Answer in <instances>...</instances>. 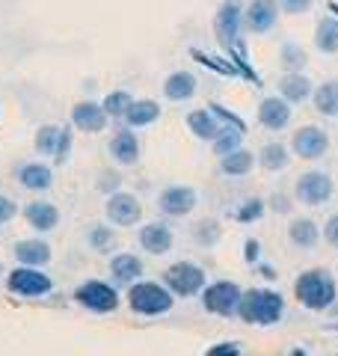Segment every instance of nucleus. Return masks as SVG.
I'll return each instance as SVG.
<instances>
[{"label":"nucleus","instance_id":"obj_1","mask_svg":"<svg viewBox=\"0 0 338 356\" xmlns=\"http://www.w3.org/2000/svg\"><path fill=\"white\" fill-rule=\"evenodd\" d=\"M282 297L276 291H267V288H252V291H246L241 297V306H238V315L246 321V324H276L282 318Z\"/></svg>","mask_w":338,"mask_h":356},{"label":"nucleus","instance_id":"obj_2","mask_svg":"<svg viewBox=\"0 0 338 356\" xmlns=\"http://www.w3.org/2000/svg\"><path fill=\"white\" fill-rule=\"evenodd\" d=\"M294 291H297V300L303 306H309L314 312H321V309H330L335 303V280L326 270H309V273H303L297 285H294Z\"/></svg>","mask_w":338,"mask_h":356},{"label":"nucleus","instance_id":"obj_3","mask_svg":"<svg viewBox=\"0 0 338 356\" xmlns=\"http://www.w3.org/2000/svg\"><path fill=\"white\" fill-rule=\"evenodd\" d=\"M241 30H243V3L241 0H223L214 18V33L225 51L241 48Z\"/></svg>","mask_w":338,"mask_h":356},{"label":"nucleus","instance_id":"obj_4","mask_svg":"<svg viewBox=\"0 0 338 356\" xmlns=\"http://www.w3.org/2000/svg\"><path fill=\"white\" fill-rule=\"evenodd\" d=\"M128 303L140 315H163L172 309V294L157 282H137L128 291Z\"/></svg>","mask_w":338,"mask_h":356},{"label":"nucleus","instance_id":"obj_5","mask_svg":"<svg viewBox=\"0 0 338 356\" xmlns=\"http://www.w3.org/2000/svg\"><path fill=\"white\" fill-rule=\"evenodd\" d=\"M163 280H166V285H169V291L172 294L190 297V294H196L199 288L205 285V270L196 267V264H190V261H178L163 273Z\"/></svg>","mask_w":338,"mask_h":356},{"label":"nucleus","instance_id":"obj_6","mask_svg":"<svg viewBox=\"0 0 338 356\" xmlns=\"http://www.w3.org/2000/svg\"><path fill=\"white\" fill-rule=\"evenodd\" d=\"M74 297H77V303L86 306V309H92V312H116V306H119L116 288L107 285V282H101V280L83 282L74 291Z\"/></svg>","mask_w":338,"mask_h":356},{"label":"nucleus","instance_id":"obj_7","mask_svg":"<svg viewBox=\"0 0 338 356\" xmlns=\"http://www.w3.org/2000/svg\"><path fill=\"white\" fill-rule=\"evenodd\" d=\"M241 297H243V291L234 282H214L205 288L202 303H205V309L214 312V315H234L241 306Z\"/></svg>","mask_w":338,"mask_h":356},{"label":"nucleus","instance_id":"obj_8","mask_svg":"<svg viewBox=\"0 0 338 356\" xmlns=\"http://www.w3.org/2000/svg\"><path fill=\"white\" fill-rule=\"evenodd\" d=\"M291 149H294V154H300L303 161H318L326 154V149H330V134L318 125H303L300 131H294Z\"/></svg>","mask_w":338,"mask_h":356},{"label":"nucleus","instance_id":"obj_9","mask_svg":"<svg viewBox=\"0 0 338 356\" xmlns=\"http://www.w3.org/2000/svg\"><path fill=\"white\" fill-rule=\"evenodd\" d=\"M72 131L69 128H60V125H45L39 128L36 134V149L42 154H48V158H54L56 163H63V161H69V154H72Z\"/></svg>","mask_w":338,"mask_h":356},{"label":"nucleus","instance_id":"obj_10","mask_svg":"<svg viewBox=\"0 0 338 356\" xmlns=\"http://www.w3.org/2000/svg\"><path fill=\"white\" fill-rule=\"evenodd\" d=\"M54 288L51 276H45L39 267H18L9 273V291L18 297H42Z\"/></svg>","mask_w":338,"mask_h":356},{"label":"nucleus","instance_id":"obj_11","mask_svg":"<svg viewBox=\"0 0 338 356\" xmlns=\"http://www.w3.org/2000/svg\"><path fill=\"white\" fill-rule=\"evenodd\" d=\"M330 196H332V178L326 175V172L312 170V172H303V175L297 178V199H300V202H306V205H321V202H326Z\"/></svg>","mask_w":338,"mask_h":356},{"label":"nucleus","instance_id":"obj_12","mask_svg":"<svg viewBox=\"0 0 338 356\" xmlns=\"http://www.w3.org/2000/svg\"><path fill=\"white\" fill-rule=\"evenodd\" d=\"M276 21H279V3L276 0H252V3L243 9V24L252 33H258V36L273 30Z\"/></svg>","mask_w":338,"mask_h":356},{"label":"nucleus","instance_id":"obj_13","mask_svg":"<svg viewBox=\"0 0 338 356\" xmlns=\"http://www.w3.org/2000/svg\"><path fill=\"white\" fill-rule=\"evenodd\" d=\"M107 217H110V222H116V226H134V222H140V217H143V205L137 202L134 193L119 191L107 199Z\"/></svg>","mask_w":338,"mask_h":356},{"label":"nucleus","instance_id":"obj_14","mask_svg":"<svg viewBox=\"0 0 338 356\" xmlns=\"http://www.w3.org/2000/svg\"><path fill=\"white\" fill-rule=\"evenodd\" d=\"M161 211L169 217H184L190 214V211L196 208V191L193 187H184V184H172V187H166V191L161 193Z\"/></svg>","mask_w":338,"mask_h":356},{"label":"nucleus","instance_id":"obj_15","mask_svg":"<svg viewBox=\"0 0 338 356\" xmlns=\"http://www.w3.org/2000/svg\"><path fill=\"white\" fill-rule=\"evenodd\" d=\"M258 122L267 128V131H282L288 128L291 122V104L285 102L282 95H270L258 104Z\"/></svg>","mask_w":338,"mask_h":356},{"label":"nucleus","instance_id":"obj_16","mask_svg":"<svg viewBox=\"0 0 338 356\" xmlns=\"http://www.w3.org/2000/svg\"><path fill=\"white\" fill-rule=\"evenodd\" d=\"M72 125L81 128L83 134H98L107 125V113H104V107L95 102H81L72 110Z\"/></svg>","mask_w":338,"mask_h":356},{"label":"nucleus","instance_id":"obj_17","mask_svg":"<svg viewBox=\"0 0 338 356\" xmlns=\"http://www.w3.org/2000/svg\"><path fill=\"white\" fill-rule=\"evenodd\" d=\"M314 92L312 89V81L303 72H285L279 77V95L285 98L288 104H300Z\"/></svg>","mask_w":338,"mask_h":356},{"label":"nucleus","instance_id":"obj_18","mask_svg":"<svg viewBox=\"0 0 338 356\" xmlns=\"http://www.w3.org/2000/svg\"><path fill=\"white\" fill-rule=\"evenodd\" d=\"M110 154H113V161L122 163V166H134L140 161V140H137V134L134 131H119L116 137L110 140Z\"/></svg>","mask_w":338,"mask_h":356},{"label":"nucleus","instance_id":"obj_19","mask_svg":"<svg viewBox=\"0 0 338 356\" xmlns=\"http://www.w3.org/2000/svg\"><path fill=\"white\" fill-rule=\"evenodd\" d=\"M187 128L196 134L199 140H217L220 131L225 128L223 122L217 119V113L214 110H193V113H187Z\"/></svg>","mask_w":338,"mask_h":356},{"label":"nucleus","instance_id":"obj_20","mask_svg":"<svg viewBox=\"0 0 338 356\" xmlns=\"http://www.w3.org/2000/svg\"><path fill=\"white\" fill-rule=\"evenodd\" d=\"M140 243H143V250H149L152 255H163L172 250V232H169L163 222H149V226H143V232H140Z\"/></svg>","mask_w":338,"mask_h":356},{"label":"nucleus","instance_id":"obj_21","mask_svg":"<svg viewBox=\"0 0 338 356\" xmlns=\"http://www.w3.org/2000/svg\"><path fill=\"white\" fill-rule=\"evenodd\" d=\"M163 95L169 102H190L196 95V77L190 72H172L163 81Z\"/></svg>","mask_w":338,"mask_h":356},{"label":"nucleus","instance_id":"obj_22","mask_svg":"<svg viewBox=\"0 0 338 356\" xmlns=\"http://www.w3.org/2000/svg\"><path fill=\"white\" fill-rule=\"evenodd\" d=\"M18 181H21V187H27V191H48L54 184V172H51V166L30 161L18 170Z\"/></svg>","mask_w":338,"mask_h":356},{"label":"nucleus","instance_id":"obj_23","mask_svg":"<svg viewBox=\"0 0 338 356\" xmlns=\"http://www.w3.org/2000/svg\"><path fill=\"white\" fill-rule=\"evenodd\" d=\"M24 217L36 232H51V229H56V222H60V211L51 202H30L24 208Z\"/></svg>","mask_w":338,"mask_h":356},{"label":"nucleus","instance_id":"obj_24","mask_svg":"<svg viewBox=\"0 0 338 356\" xmlns=\"http://www.w3.org/2000/svg\"><path fill=\"white\" fill-rule=\"evenodd\" d=\"M15 259L24 267H42L51 261V247L45 241H18L15 243Z\"/></svg>","mask_w":338,"mask_h":356},{"label":"nucleus","instance_id":"obj_25","mask_svg":"<svg viewBox=\"0 0 338 356\" xmlns=\"http://www.w3.org/2000/svg\"><path fill=\"white\" fill-rule=\"evenodd\" d=\"M314 48L321 54H338V15H323L314 27Z\"/></svg>","mask_w":338,"mask_h":356},{"label":"nucleus","instance_id":"obj_26","mask_svg":"<svg viewBox=\"0 0 338 356\" xmlns=\"http://www.w3.org/2000/svg\"><path fill=\"white\" fill-rule=\"evenodd\" d=\"M312 102H314V110H318L321 116L338 119V81L321 83V86L312 92Z\"/></svg>","mask_w":338,"mask_h":356},{"label":"nucleus","instance_id":"obj_27","mask_svg":"<svg viewBox=\"0 0 338 356\" xmlns=\"http://www.w3.org/2000/svg\"><path fill=\"white\" fill-rule=\"evenodd\" d=\"M161 119V104L152 102V98H143V102H134L125 113V122L131 128H145L152 125V122Z\"/></svg>","mask_w":338,"mask_h":356},{"label":"nucleus","instance_id":"obj_28","mask_svg":"<svg viewBox=\"0 0 338 356\" xmlns=\"http://www.w3.org/2000/svg\"><path fill=\"white\" fill-rule=\"evenodd\" d=\"M252 163H255L252 152L234 149V152H229V154H223V158H220V170H223L225 175L238 178V175H246V172H250V170H252Z\"/></svg>","mask_w":338,"mask_h":356},{"label":"nucleus","instance_id":"obj_29","mask_svg":"<svg viewBox=\"0 0 338 356\" xmlns=\"http://www.w3.org/2000/svg\"><path fill=\"white\" fill-rule=\"evenodd\" d=\"M110 273L116 276L119 282H134L143 273V261L137 259V255L122 252V255H116V259L110 261Z\"/></svg>","mask_w":338,"mask_h":356},{"label":"nucleus","instance_id":"obj_30","mask_svg":"<svg viewBox=\"0 0 338 356\" xmlns=\"http://www.w3.org/2000/svg\"><path fill=\"white\" fill-rule=\"evenodd\" d=\"M258 161H261L264 170L279 172V170H285V166L291 163V154H288V149L282 146V143H267V146L261 149V154H258Z\"/></svg>","mask_w":338,"mask_h":356},{"label":"nucleus","instance_id":"obj_31","mask_svg":"<svg viewBox=\"0 0 338 356\" xmlns=\"http://www.w3.org/2000/svg\"><path fill=\"white\" fill-rule=\"evenodd\" d=\"M279 63L285 65V72H303L306 69V63H309V57H306V51H303V44L285 42L279 48Z\"/></svg>","mask_w":338,"mask_h":356},{"label":"nucleus","instance_id":"obj_32","mask_svg":"<svg viewBox=\"0 0 338 356\" xmlns=\"http://www.w3.org/2000/svg\"><path fill=\"white\" fill-rule=\"evenodd\" d=\"M288 235L291 241L297 243V247H314L318 243V226H314L312 220H294L291 222V229H288Z\"/></svg>","mask_w":338,"mask_h":356},{"label":"nucleus","instance_id":"obj_33","mask_svg":"<svg viewBox=\"0 0 338 356\" xmlns=\"http://www.w3.org/2000/svg\"><path fill=\"white\" fill-rule=\"evenodd\" d=\"M241 140H243V131H238V128H232V125H225L223 131H220V137L214 140V152L220 154H229V152H234V149H241Z\"/></svg>","mask_w":338,"mask_h":356},{"label":"nucleus","instance_id":"obj_34","mask_svg":"<svg viewBox=\"0 0 338 356\" xmlns=\"http://www.w3.org/2000/svg\"><path fill=\"white\" fill-rule=\"evenodd\" d=\"M131 104H134V98L125 92V89H116V92H110L104 98V104H101V107H104L107 116H125Z\"/></svg>","mask_w":338,"mask_h":356},{"label":"nucleus","instance_id":"obj_35","mask_svg":"<svg viewBox=\"0 0 338 356\" xmlns=\"http://www.w3.org/2000/svg\"><path fill=\"white\" fill-rule=\"evenodd\" d=\"M89 243H92L98 252H104L107 247H113V232L107 226H95L92 232H89Z\"/></svg>","mask_w":338,"mask_h":356},{"label":"nucleus","instance_id":"obj_36","mask_svg":"<svg viewBox=\"0 0 338 356\" xmlns=\"http://www.w3.org/2000/svg\"><path fill=\"white\" fill-rule=\"evenodd\" d=\"M285 15H306L312 9V0H276Z\"/></svg>","mask_w":338,"mask_h":356},{"label":"nucleus","instance_id":"obj_37","mask_svg":"<svg viewBox=\"0 0 338 356\" xmlns=\"http://www.w3.org/2000/svg\"><path fill=\"white\" fill-rule=\"evenodd\" d=\"M18 214V208H15V202L9 196H0V226H3V222H9Z\"/></svg>","mask_w":338,"mask_h":356},{"label":"nucleus","instance_id":"obj_38","mask_svg":"<svg viewBox=\"0 0 338 356\" xmlns=\"http://www.w3.org/2000/svg\"><path fill=\"white\" fill-rule=\"evenodd\" d=\"M326 241H330L332 247H338V214L326 220Z\"/></svg>","mask_w":338,"mask_h":356},{"label":"nucleus","instance_id":"obj_39","mask_svg":"<svg viewBox=\"0 0 338 356\" xmlns=\"http://www.w3.org/2000/svg\"><path fill=\"white\" fill-rule=\"evenodd\" d=\"M208 356H238V348H217V350H211Z\"/></svg>","mask_w":338,"mask_h":356},{"label":"nucleus","instance_id":"obj_40","mask_svg":"<svg viewBox=\"0 0 338 356\" xmlns=\"http://www.w3.org/2000/svg\"><path fill=\"white\" fill-rule=\"evenodd\" d=\"M116 184H119V178L107 172V175H104V181H101V191H104V187H116Z\"/></svg>","mask_w":338,"mask_h":356},{"label":"nucleus","instance_id":"obj_41","mask_svg":"<svg viewBox=\"0 0 338 356\" xmlns=\"http://www.w3.org/2000/svg\"><path fill=\"white\" fill-rule=\"evenodd\" d=\"M330 312H332V315H335V318H338V297H335V303H332V306H330Z\"/></svg>","mask_w":338,"mask_h":356}]
</instances>
